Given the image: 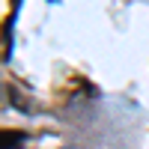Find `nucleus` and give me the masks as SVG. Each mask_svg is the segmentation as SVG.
<instances>
[{
  "label": "nucleus",
  "mask_w": 149,
  "mask_h": 149,
  "mask_svg": "<svg viewBox=\"0 0 149 149\" xmlns=\"http://www.w3.org/2000/svg\"><path fill=\"white\" fill-rule=\"evenodd\" d=\"M24 134L21 131H3V149H21L24 146Z\"/></svg>",
  "instance_id": "nucleus-1"
}]
</instances>
